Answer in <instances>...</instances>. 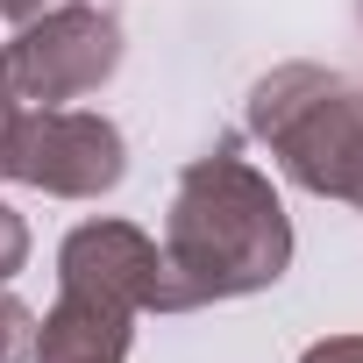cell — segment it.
<instances>
[{
    "label": "cell",
    "mask_w": 363,
    "mask_h": 363,
    "mask_svg": "<svg viewBox=\"0 0 363 363\" xmlns=\"http://www.w3.org/2000/svg\"><path fill=\"white\" fill-rule=\"evenodd\" d=\"M157 250H164V313H193L278 285L292 264V221L271 178L242 164L235 143H214L178 171Z\"/></svg>",
    "instance_id": "obj_1"
},
{
    "label": "cell",
    "mask_w": 363,
    "mask_h": 363,
    "mask_svg": "<svg viewBox=\"0 0 363 363\" xmlns=\"http://www.w3.org/2000/svg\"><path fill=\"white\" fill-rule=\"evenodd\" d=\"M250 135L292 186L363 214V86L328 65H278L242 100Z\"/></svg>",
    "instance_id": "obj_2"
},
{
    "label": "cell",
    "mask_w": 363,
    "mask_h": 363,
    "mask_svg": "<svg viewBox=\"0 0 363 363\" xmlns=\"http://www.w3.org/2000/svg\"><path fill=\"white\" fill-rule=\"evenodd\" d=\"M121 72V22L86 0H57L0 43V107H65Z\"/></svg>",
    "instance_id": "obj_3"
},
{
    "label": "cell",
    "mask_w": 363,
    "mask_h": 363,
    "mask_svg": "<svg viewBox=\"0 0 363 363\" xmlns=\"http://www.w3.org/2000/svg\"><path fill=\"white\" fill-rule=\"evenodd\" d=\"M128 143L107 114L86 107H22L8 128V178L50 193V200H100L121 186Z\"/></svg>",
    "instance_id": "obj_4"
},
{
    "label": "cell",
    "mask_w": 363,
    "mask_h": 363,
    "mask_svg": "<svg viewBox=\"0 0 363 363\" xmlns=\"http://www.w3.org/2000/svg\"><path fill=\"white\" fill-rule=\"evenodd\" d=\"M57 285L114 299L128 313H164V250L135 221H79L57 250Z\"/></svg>",
    "instance_id": "obj_5"
},
{
    "label": "cell",
    "mask_w": 363,
    "mask_h": 363,
    "mask_svg": "<svg viewBox=\"0 0 363 363\" xmlns=\"http://www.w3.org/2000/svg\"><path fill=\"white\" fill-rule=\"evenodd\" d=\"M128 342H135V313L128 306L57 285V306L36 320V349L29 356L36 363H128Z\"/></svg>",
    "instance_id": "obj_6"
},
{
    "label": "cell",
    "mask_w": 363,
    "mask_h": 363,
    "mask_svg": "<svg viewBox=\"0 0 363 363\" xmlns=\"http://www.w3.org/2000/svg\"><path fill=\"white\" fill-rule=\"evenodd\" d=\"M29 349H36V313L0 285V363H29Z\"/></svg>",
    "instance_id": "obj_7"
},
{
    "label": "cell",
    "mask_w": 363,
    "mask_h": 363,
    "mask_svg": "<svg viewBox=\"0 0 363 363\" xmlns=\"http://www.w3.org/2000/svg\"><path fill=\"white\" fill-rule=\"evenodd\" d=\"M22 264H29V228H22L15 207H0V285H8Z\"/></svg>",
    "instance_id": "obj_8"
},
{
    "label": "cell",
    "mask_w": 363,
    "mask_h": 363,
    "mask_svg": "<svg viewBox=\"0 0 363 363\" xmlns=\"http://www.w3.org/2000/svg\"><path fill=\"white\" fill-rule=\"evenodd\" d=\"M299 363H363V335H328V342H313Z\"/></svg>",
    "instance_id": "obj_9"
},
{
    "label": "cell",
    "mask_w": 363,
    "mask_h": 363,
    "mask_svg": "<svg viewBox=\"0 0 363 363\" xmlns=\"http://www.w3.org/2000/svg\"><path fill=\"white\" fill-rule=\"evenodd\" d=\"M43 8H57V0H0V22H15V29H22V22H36Z\"/></svg>",
    "instance_id": "obj_10"
},
{
    "label": "cell",
    "mask_w": 363,
    "mask_h": 363,
    "mask_svg": "<svg viewBox=\"0 0 363 363\" xmlns=\"http://www.w3.org/2000/svg\"><path fill=\"white\" fill-rule=\"evenodd\" d=\"M8 128H15V107H0V178H8Z\"/></svg>",
    "instance_id": "obj_11"
},
{
    "label": "cell",
    "mask_w": 363,
    "mask_h": 363,
    "mask_svg": "<svg viewBox=\"0 0 363 363\" xmlns=\"http://www.w3.org/2000/svg\"><path fill=\"white\" fill-rule=\"evenodd\" d=\"M356 22H363V0H356Z\"/></svg>",
    "instance_id": "obj_12"
}]
</instances>
